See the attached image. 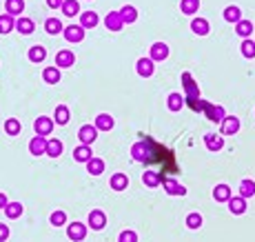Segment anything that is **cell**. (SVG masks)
<instances>
[{
  "instance_id": "35",
  "label": "cell",
  "mask_w": 255,
  "mask_h": 242,
  "mask_svg": "<svg viewBox=\"0 0 255 242\" xmlns=\"http://www.w3.org/2000/svg\"><path fill=\"white\" fill-rule=\"evenodd\" d=\"M60 9H63L64 16L73 18V16H78V14H80V2H78V0H64Z\"/></svg>"
},
{
  "instance_id": "28",
  "label": "cell",
  "mask_w": 255,
  "mask_h": 242,
  "mask_svg": "<svg viewBox=\"0 0 255 242\" xmlns=\"http://www.w3.org/2000/svg\"><path fill=\"white\" fill-rule=\"evenodd\" d=\"M45 32L49 33V36H58V33L64 32L63 22H60V18H47L45 20Z\"/></svg>"
},
{
  "instance_id": "5",
  "label": "cell",
  "mask_w": 255,
  "mask_h": 242,
  "mask_svg": "<svg viewBox=\"0 0 255 242\" xmlns=\"http://www.w3.org/2000/svg\"><path fill=\"white\" fill-rule=\"evenodd\" d=\"M182 87H184V94H187L184 98H200V87L189 71L182 74Z\"/></svg>"
},
{
  "instance_id": "38",
  "label": "cell",
  "mask_w": 255,
  "mask_h": 242,
  "mask_svg": "<svg viewBox=\"0 0 255 242\" xmlns=\"http://www.w3.org/2000/svg\"><path fill=\"white\" fill-rule=\"evenodd\" d=\"M187 100V107L195 113H204V109L208 107V100H202V98H184Z\"/></svg>"
},
{
  "instance_id": "24",
  "label": "cell",
  "mask_w": 255,
  "mask_h": 242,
  "mask_svg": "<svg viewBox=\"0 0 255 242\" xmlns=\"http://www.w3.org/2000/svg\"><path fill=\"white\" fill-rule=\"evenodd\" d=\"M109 187L113 191H125L129 187V176L127 174H113L109 180Z\"/></svg>"
},
{
  "instance_id": "6",
  "label": "cell",
  "mask_w": 255,
  "mask_h": 242,
  "mask_svg": "<svg viewBox=\"0 0 255 242\" xmlns=\"http://www.w3.org/2000/svg\"><path fill=\"white\" fill-rule=\"evenodd\" d=\"M87 225L91 226L94 231H102L104 226H107V213H104V211H100V209H94L91 213H89Z\"/></svg>"
},
{
  "instance_id": "21",
  "label": "cell",
  "mask_w": 255,
  "mask_h": 242,
  "mask_svg": "<svg viewBox=\"0 0 255 242\" xmlns=\"http://www.w3.org/2000/svg\"><path fill=\"white\" fill-rule=\"evenodd\" d=\"M191 32L195 33V36H207V33L211 32V25H208L207 18H193L191 20Z\"/></svg>"
},
{
  "instance_id": "16",
  "label": "cell",
  "mask_w": 255,
  "mask_h": 242,
  "mask_svg": "<svg viewBox=\"0 0 255 242\" xmlns=\"http://www.w3.org/2000/svg\"><path fill=\"white\" fill-rule=\"evenodd\" d=\"M162 187H164V191L169 195H187V189L173 178H162Z\"/></svg>"
},
{
  "instance_id": "34",
  "label": "cell",
  "mask_w": 255,
  "mask_h": 242,
  "mask_svg": "<svg viewBox=\"0 0 255 242\" xmlns=\"http://www.w3.org/2000/svg\"><path fill=\"white\" fill-rule=\"evenodd\" d=\"M22 211H25V207H22L20 202H9V205L5 207V216L9 218V220H18V218L22 216Z\"/></svg>"
},
{
  "instance_id": "40",
  "label": "cell",
  "mask_w": 255,
  "mask_h": 242,
  "mask_svg": "<svg viewBox=\"0 0 255 242\" xmlns=\"http://www.w3.org/2000/svg\"><path fill=\"white\" fill-rule=\"evenodd\" d=\"M239 51H242V56L249 60L255 58V40H251V38H244L242 40V45H239Z\"/></svg>"
},
{
  "instance_id": "11",
  "label": "cell",
  "mask_w": 255,
  "mask_h": 242,
  "mask_svg": "<svg viewBox=\"0 0 255 242\" xmlns=\"http://www.w3.org/2000/svg\"><path fill=\"white\" fill-rule=\"evenodd\" d=\"M136 71H138V76H142V78H151V76L156 74V63H153L149 56H146V58H140L136 63Z\"/></svg>"
},
{
  "instance_id": "17",
  "label": "cell",
  "mask_w": 255,
  "mask_h": 242,
  "mask_svg": "<svg viewBox=\"0 0 255 242\" xmlns=\"http://www.w3.org/2000/svg\"><path fill=\"white\" fill-rule=\"evenodd\" d=\"M91 158H94V151H91L89 145H78V147L73 149V160H76V162H84V164H87Z\"/></svg>"
},
{
  "instance_id": "39",
  "label": "cell",
  "mask_w": 255,
  "mask_h": 242,
  "mask_svg": "<svg viewBox=\"0 0 255 242\" xmlns=\"http://www.w3.org/2000/svg\"><path fill=\"white\" fill-rule=\"evenodd\" d=\"M63 153V142L58 138H49V145H47V156L49 158H60Z\"/></svg>"
},
{
  "instance_id": "14",
  "label": "cell",
  "mask_w": 255,
  "mask_h": 242,
  "mask_svg": "<svg viewBox=\"0 0 255 242\" xmlns=\"http://www.w3.org/2000/svg\"><path fill=\"white\" fill-rule=\"evenodd\" d=\"M104 27H107L109 32H120V29L125 27V20L120 16V11H109V14L104 16Z\"/></svg>"
},
{
  "instance_id": "20",
  "label": "cell",
  "mask_w": 255,
  "mask_h": 242,
  "mask_svg": "<svg viewBox=\"0 0 255 242\" xmlns=\"http://www.w3.org/2000/svg\"><path fill=\"white\" fill-rule=\"evenodd\" d=\"M16 32L18 33H22V36H29V33H33L36 32V22L32 20V18H18L16 20Z\"/></svg>"
},
{
  "instance_id": "7",
  "label": "cell",
  "mask_w": 255,
  "mask_h": 242,
  "mask_svg": "<svg viewBox=\"0 0 255 242\" xmlns=\"http://www.w3.org/2000/svg\"><path fill=\"white\" fill-rule=\"evenodd\" d=\"M149 58H151L153 63L167 60L169 58V45H164V42H153L151 49H149Z\"/></svg>"
},
{
  "instance_id": "27",
  "label": "cell",
  "mask_w": 255,
  "mask_h": 242,
  "mask_svg": "<svg viewBox=\"0 0 255 242\" xmlns=\"http://www.w3.org/2000/svg\"><path fill=\"white\" fill-rule=\"evenodd\" d=\"M142 182H144V187H149V189H156V187L162 184V176L158 174V171H144V174H142Z\"/></svg>"
},
{
  "instance_id": "41",
  "label": "cell",
  "mask_w": 255,
  "mask_h": 242,
  "mask_svg": "<svg viewBox=\"0 0 255 242\" xmlns=\"http://www.w3.org/2000/svg\"><path fill=\"white\" fill-rule=\"evenodd\" d=\"M27 56H29V60H32V63H42V60L47 58V49L42 47V45H36V47L29 49V53H27Z\"/></svg>"
},
{
  "instance_id": "29",
  "label": "cell",
  "mask_w": 255,
  "mask_h": 242,
  "mask_svg": "<svg viewBox=\"0 0 255 242\" xmlns=\"http://www.w3.org/2000/svg\"><path fill=\"white\" fill-rule=\"evenodd\" d=\"M187 105V100H184V96L182 94H169V98H167V107H169V111H180L182 107Z\"/></svg>"
},
{
  "instance_id": "9",
  "label": "cell",
  "mask_w": 255,
  "mask_h": 242,
  "mask_svg": "<svg viewBox=\"0 0 255 242\" xmlns=\"http://www.w3.org/2000/svg\"><path fill=\"white\" fill-rule=\"evenodd\" d=\"M239 118H235V116H226L222 120V125H220V133L222 136H235V133L239 131Z\"/></svg>"
},
{
  "instance_id": "43",
  "label": "cell",
  "mask_w": 255,
  "mask_h": 242,
  "mask_svg": "<svg viewBox=\"0 0 255 242\" xmlns=\"http://www.w3.org/2000/svg\"><path fill=\"white\" fill-rule=\"evenodd\" d=\"M20 129H22V125H20L18 118H7V120H5V133H7V136H18Z\"/></svg>"
},
{
  "instance_id": "19",
  "label": "cell",
  "mask_w": 255,
  "mask_h": 242,
  "mask_svg": "<svg viewBox=\"0 0 255 242\" xmlns=\"http://www.w3.org/2000/svg\"><path fill=\"white\" fill-rule=\"evenodd\" d=\"M226 205H229V211L233 213V216H242V213L246 211V198H242V195H233Z\"/></svg>"
},
{
  "instance_id": "25",
  "label": "cell",
  "mask_w": 255,
  "mask_h": 242,
  "mask_svg": "<svg viewBox=\"0 0 255 242\" xmlns=\"http://www.w3.org/2000/svg\"><path fill=\"white\" fill-rule=\"evenodd\" d=\"M98 22H100V16L96 11H82L80 14V27H84V29H94Z\"/></svg>"
},
{
  "instance_id": "22",
  "label": "cell",
  "mask_w": 255,
  "mask_h": 242,
  "mask_svg": "<svg viewBox=\"0 0 255 242\" xmlns=\"http://www.w3.org/2000/svg\"><path fill=\"white\" fill-rule=\"evenodd\" d=\"M69 120H71V111H69V107L67 105H58L56 111H53V122L64 127Z\"/></svg>"
},
{
  "instance_id": "1",
  "label": "cell",
  "mask_w": 255,
  "mask_h": 242,
  "mask_svg": "<svg viewBox=\"0 0 255 242\" xmlns=\"http://www.w3.org/2000/svg\"><path fill=\"white\" fill-rule=\"evenodd\" d=\"M151 145H149V140H140L136 142L133 147H131V158L138 160V162H149L151 160Z\"/></svg>"
},
{
  "instance_id": "13",
  "label": "cell",
  "mask_w": 255,
  "mask_h": 242,
  "mask_svg": "<svg viewBox=\"0 0 255 242\" xmlns=\"http://www.w3.org/2000/svg\"><path fill=\"white\" fill-rule=\"evenodd\" d=\"M47 145L49 140L45 136H33L32 142H29V153L32 156H45L47 153Z\"/></svg>"
},
{
  "instance_id": "10",
  "label": "cell",
  "mask_w": 255,
  "mask_h": 242,
  "mask_svg": "<svg viewBox=\"0 0 255 242\" xmlns=\"http://www.w3.org/2000/svg\"><path fill=\"white\" fill-rule=\"evenodd\" d=\"M204 116L211 122H215V125H222V120L226 118V111H224L222 105H211V102H208V107L204 109Z\"/></svg>"
},
{
  "instance_id": "44",
  "label": "cell",
  "mask_w": 255,
  "mask_h": 242,
  "mask_svg": "<svg viewBox=\"0 0 255 242\" xmlns=\"http://www.w3.org/2000/svg\"><path fill=\"white\" fill-rule=\"evenodd\" d=\"M198 9H200V0H180V11L187 14V16H193Z\"/></svg>"
},
{
  "instance_id": "48",
  "label": "cell",
  "mask_w": 255,
  "mask_h": 242,
  "mask_svg": "<svg viewBox=\"0 0 255 242\" xmlns=\"http://www.w3.org/2000/svg\"><path fill=\"white\" fill-rule=\"evenodd\" d=\"M7 238H9V226L0 222V242H5Z\"/></svg>"
},
{
  "instance_id": "12",
  "label": "cell",
  "mask_w": 255,
  "mask_h": 242,
  "mask_svg": "<svg viewBox=\"0 0 255 242\" xmlns=\"http://www.w3.org/2000/svg\"><path fill=\"white\" fill-rule=\"evenodd\" d=\"M84 27H80V25H69L67 29L63 32V36H64V40L67 42H82L84 40Z\"/></svg>"
},
{
  "instance_id": "23",
  "label": "cell",
  "mask_w": 255,
  "mask_h": 242,
  "mask_svg": "<svg viewBox=\"0 0 255 242\" xmlns=\"http://www.w3.org/2000/svg\"><path fill=\"white\" fill-rule=\"evenodd\" d=\"M233 195H231V187L229 184H218V187H213V200L215 202H229Z\"/></svg>"
},
{
  "instance_id": "30",
  "label": "cell",
  "mask_w": 255,
  "mask_h": 242,
  "mask_svg": "<svg viewBox=\"0 0 255 242\" xmlns=\"http://www.w3.org/2000/svg\"><path fill=\"white\" fill-rule=\"evenodd\" d=\"M224 20L226 22H233V25H238L239 20H242V9L239 7H235V5H229L226 9H224Z\"/></svg>"
},
{
  "instance_id": "8",
  "label": "cell",
  "mask_w": 255,
  "mask_h": 242,
  "mask_svg": "<svg viewBox=\"0 0 255 242\" xmlns=\"http://www.w3.org/2000/svg\"><path fill=\"white\" fill-rule=\"evenodd\" d=\"M76 65V53L71 49H63V51L56 53V67L58 69H69Z\"/></svg>"
},
{
  "instance_id": "36",
  "label": "cell",
  "mask_w": 255,
  "mask_h": 242,
  "mask_svg": "<svg viewBox=\"0 0 255 242\" xmlns=\"http://www.w3.org/2000/svg\"><path fill=\"white\" fill-rule=\"evenodd\" d=\"M239 195H242V198H253L255 195V180H251V178L242 180V182H239Z\"/></svg>"
},
{
  "instance_id": "37",
  "label": "cell",
  "mask_w": 255,
  "mask_h": 242,
  "mask_svg": "<svg viewBox=\"0 0 255 242\" xmlns=\"http://www.w3.org/2000/svg\"><path fill=\"white\" fill-rule=\"evenodd\" d=\"M16 29V20H14V16H9V14H2L0 16V33L5 36V33L14 32Z\"/></svg>"
},
{
  "instance_id": "26",
  "label": "cell",
  "mask_w": 255,
  "mask_h": 242,
  "mask_svg": "<svg viewBox=\"0 0 255 242\" xmlns=\"http://www.w3.org/2000/svg\"><path fill=\"white\" fill-rule=\"evenodd\" d=\"M22 11H25V0H5V14L20 16Z\"/></svg>"
},
{
  "instance_id": "4",
  "label": "cell",
  "mask_w": 255,
  "mask_h": 242,
  "mask_svg": "<svg viewBox=\"0 0 255 242\" xmlns=\"http://www.w3.org/2000/svg\"><path fill=\"white\" fill-rule=\"evenodd\" d=\"M67 238L73 242H82L84 238H87V225H82V222H71V225H67Z\"/></svg>"
},
{
  "instance_id": "46",
  "label": "cell",
  "mask_w": 255,
  "mask_h": 242,
  "mask_svg": "<svg viewBox=\"0 0 255 242\" xmlns=\"http://www.w3.org/2000/svg\"><path fill=\"white\" fill-rule=\"evenodd\" d=\"M202 222H204V218L200 216L198 211H193V213H189V216H187V226H189V229H200Z\"/></svg>"
},
{
  "instance_id": "3",
  "label": "cell",
  "mask_w": 255,
  "mask_h": 242,
  "mask_svg": "<svg viewBox=\"0 0 255 242\" xmlns=\"http://www.w3.org/2000/svg\"><path fill=\"white\" fill-rule=\"evenodd\" d=\"M96 138H98V129H96V125H82L78 129V140H80V145H94L96 142Z\"/></svg>"
},
{
  "instance_id": "42",
  "label": "cell",
  "mask_w": 255,
  "mask_h": 242,
  "mask_svg": "<svg viewBox=\"0 0 255 242\" xmlns=\"http://www.w3.org/2000/svg\"><path fill=\"white\" fill-rule=\"evenodd\" d=\"M87 171L91 176H100L104 171V160L102 158H96V156H94V158L87 162Z\"/></svg>"
},
{
  "instance_id": "2",
  "label": "cell",
  "mask_w": 255,
  "mask_h": 242,
  "mask_svg": "<svg viewBox=\"0 0 255 242\" xmlns=\"http://www.w3.org/2000/svg\"><path fill=\"white\" fill-rule=\"evenodd\" d=\"M53 118H49V116H38L36 118V122H33V131H36V136H51V131H53Z\"/></svg>"
},
{
  "instance_id": "32",
  "label": "cell",
  "mask_w": 255,
  "mask_h": 242,
  "mask_svg": "<svg viewBox=\"0 0 255 242\" xmlns=\"http://www.w3.org/2000/svg\"><path fill=\"white\" fill-rule=\"evenodd\" d=\"M120 16H122L125 25H133V22L138 20V9L133 5H125L122 9H120Z\"/></svg>"
},
{
  "instance_id": "47",
  "label": "cell",
  "mask_w": 255,
  "mask_h": 242,
  "mask_svg": "<svg viewBox=\"0 0 255 242\" xmlns=\"http://www.w3.org/2000/svg\"><path fill=\"white\" fill-rule=\"evenodd\" d=\"M118 242H138V233L131 231V229H127V231H122L118 236Z\"/></svg>"
},
{
  "instance_id": "31",
  "label": "cell",
  "mask_w": 255,
  "mask_h": 242,
  "mask_svg": "<svg viewBox=\"0 0 255 242\" xmlns=\"http://www.w3.org/2000/svg\"><path fill=\"white\" fill-rule=\"evenodd\" d=\"M42 80L47 84H58L60 82V69L53 65V67H45V71H42Z\"/></svg>"
},
{
  "instance_id": "18",
  "label": "cell",
  "mask_w": 255,
  "mask_h": 242,
  "mask_svg": "<svg viewBox=\"0 0 255 242\" xmlns=\"http://www.w3.org/2000/svg\"><path fill=\"white\" fill-rule=\"evenodd\" d=\"M96 129L98 131H111L115 127V120H113V116H109V113H100V116H96Z\"/></svg>"
},
{
  "instance_id": "33",
  "label": "cell",
  "mask_w": 255,
  "mask_h": 242,
  "mask_svg": "<svg viewBox=\"0 0 255 242\" xmlns=\"http://www.w3.org/2000/svg\"><path fill=\"white\" fill-rule=\"evenodd\" d=\"M235 33H238V36L242 38V40H244V38H249L251 33H253V22H251V20H244V18H242V20H239L238 25H235Z\"/></svg>"
},
{
  "instance_id": "15",
  "label": "cell",
  "mask_w": 255,
  "mask_h": 242,
  "mask_svg": "<svg viewBox=\"0 0 255 242\" xmlns=\"http://www.w3.org/2000/svg\"><path fill=\"white\" fill-rule=\"evenodd\" d=\"M204 147H207L208 151H222L224 136L222 133H207V136H204Z\"/></svg>"
},
{
  "instance_id": "49",
  "label": "cell",
  "mask_w": 255,
  "mask_h": 242,
  "mask_svg": "<svg viewBox=\"0 0 255 242\" xmlns=\"http://www.w3.org/2000/svg\"><path fill=\"white\" fill-rule=\"evenodd\" d=\"M63 2H64V0H47V5L51 7V9H60V7H63Z\"/></svg>"
},
{
  "instance_id": "45",
  "label": "cell",
  "mask_w": 255,
  "mask_h": 242,
  "mask_svg": "<svg viewBox=\"0 0 255 242\" xmlns=\"http://www.w3.org/2000/svg\"><path fill=\"white\" fill-rule=\"evenodd\" d=\"M49 225H53V226H63V225H67V213L64 211H53L51 216H49Z\"/></svg>"
},
{
  "instance_id": "50",
  "label": "cell",
  "mask_w": 255,
  "mask_h": 242,
  "mask_svg": "<svg viewBox=\"0 0 255 242\" xmlns=\"http://www.w3.org/2000/svg\"><path fill=\"white\" fill-rule=\"evenodd\" d=\"M7 205H9V200H7V195H5V194H0V209L5 211V207H7Z\"/></svg>"
}]
</instances>
